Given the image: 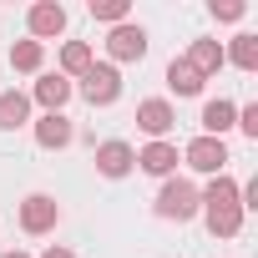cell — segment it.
Segmentation results:
<instances>
[{"label": "cell", "instance_id": "5", "mask_svg": "<svg viewBox=\"0 0 258 258\" xmlns=\"http://www.w3.org/2000/svg\"><path fill=\"white\" fill-rule=\"evenodd\" d=\"M182 157H187V167H192V172L218 177V172H223V162H228V147H223V137H192Z\"/></svg>", "mask_w": 258, "mask_h": 258}, {"label": "cell", "instance_id": "15", "mask_svg": "<svg viewBox=\"0 0 258 258\" xmlns=\"http://www.w3.org/2000/svg\"><path fill=\"white\" fill-rule=\"evenodd\" d=\"M223 61H233L238 71H258V36H233V46L223 51Z\"/></svg>", "mask_w": 258, "mask_h": 258}, {"label": "cell", "instance_id": "20", "mask_svg": "<svg viewBox=\"0 0 258 258\" xmlns=\"http://www.w3.org/2000/svg\"><path fill=\"white\" fill-rule=\"evenodd\" d=\"M96 21H106V26H121L126 21V11H132V0H91V6H86Z\"/></svg>", "mask_w": 258, "mask_h": 258}, {"label": "cell", "instance_id": "1", "mask_svg": "<svg viewBox=\"0 0 258 258\" xmlns=\"http://www.w3.org/2000/svg\"><path fill=\"white\" fill-rule=\"evenodd\" d=\"M198 203H203V213H208V233H213V238H238L243 208H238V182H233L228 172H218V177L208 182V192H198Z\"/></svg>", "mask_w": 258, "mask_h": 258}, {"label": "cell", "instance_id": "13", "mask_svg": "<svg viewBox=\"0 0 258 258\" xmlns=\"http://www.w3.org/2000/svg\"><path fill=\"white\" fill-rule=\"evenodd\" d=\"M187 66L208 81L213 71H223V46L218 41H192V51H187Z\"/></svg>", "mask_w": 258, "mask_h": 258}, {"label": "cell", "instance_id": "18", "mask_svg": "<svg viewBox=\"0 0 258 258\" xmlns=\"http://www.w3.org/2000/svg\"><path fill=\"white\" fill-rule=\"evenodd\" d=\"M41 61H46L41 41H16L11 46V71H41Z\"/></svg>", "mask_w": 258, "mask_h": 258}, {"label": "cell", "instance_id": "19", "mask_svg": "<svg viewBox=\"0 0 258 258\" xmlns=\"http://www.w3.org/2000/svg\"><path fill=\"white\" fill-rule=\"evenodd\" d=\"M91 71V46L86 41H66L61 51V76H86Z\"/></svg>", "mask_w": 258, "mask_h": 258}, {"label": "cell", "instance_id": "24", "mask_svg": "<svg viewBox=\"0 0 258 258\" xmlns=\"http://www.w3.org/2000/svg\"><path fill=\"white\" fill-rule=\"evenodd\" d=\"M0 258H31V253H0Z\"/></svg>", "mask_w": 258, "mask_h": 258}, {"label": "cell", "instance_id": "17", "mask_svg": "<svg viewBox=\"0 0 258 258\" xmlns=\"http://www.w3.org/2000/svg\"><path fill=\"white\" fill-rule=\"evenodd\" d=\"M21 121H31V96H21V91H0V126H21Z\"/></svg>", "mask_w": 258, "mask_h": 258}, {"label": "cell", "instance_id": "16", "mask_svg": "<svg viewBox=\"0 0 258 258\" xmlns=\"http://www.w3.org/2000/svg\"><path fill=\"white\" fill-rule=\"evenodd\" d=\"M167 86H172L177 96H198V91H203V76L187 66V56H177V61L167 66Z\"/></svg>", "mask_w": 258, "mask_h": 258}, {"label": "cell", "instance_id": "8", "mask_svg": "<svg viewBox=\"0 0 258 258\" xmlns=\"http://www.w3.org/2000/svg\"><path fill=\"white\" fill-rule=\"evenodd\" d=\"M26 26H31V41H51V36L66 31V6H56V0H36L31 16H26Z\"/></svg>", "mask_w": 258, "mask_h": 258}, {"label": "cell", "instance_id": "2", "mask_svg": "<svg viewBox=\"0 0 258 258\" xmlns=\"http://www.w3.org/2000/svg\"><path fill=\"white\" fill-rule=\"evenodd\" d=\"M198 208H203V203H198V187H192V182H182V177H167V182H162V192H157V218L187 223Z\"/></svg>", "mask_w": 258, "mask_h": 258}, {"label": "cell", "instance_id": "22", "mask_svg": "<svg viewBox=\"0 0 258 258\" xmlns=\"http://www.w3.org/2000/svg\"><path fill=\"white\" fill-rule=\"evenodd\" d=\"M233 126H243V137H258V106H243Z\"/></svg>", "mask_w": 258, "mask_h": 258}, {"label": "cell", "instance_id": "3", "mask_svg": "<svg viewBox=\"0 0 258 258\" xmlns=\"http://www.w3.org/2000/svg\"><path fill=\"white\" fill-rule=\"evenodd\" d=\"M81 96H86L91 106H111V101L121 96V76H116V66H96V61H91V71L81 76Z\"/></svg>", "mask_w": 258, "mask_h": 258}, {"label": "cell", "instance_id": "14", "mask_svg": "<svg viewBox=\"0 0 258 258\" xmlns=\"http://www.w3.org/2000/svg\"><path fill=\"white\" fill-rule=\"evenodd\" d=\"M71 91H76V86H71L66 76H41V81H36V101H41L46 111H61V106L71 101Z\"/></svg>", "mask_w": 258, "mask_h": 258}, {"label": "cell", "instance_id": "11", "mask_svg": "<svg viewBox=\"0 0 258 258\" xmlns=\"http://www.w3.org/2000/svg\"><path fill=\"white\" fill-rule=\"evenodd\" d=\"M36 142H41L46 152H61V147L71 142V121H66L61 111H46V116L36 121Z\"/></svg>", "mask_w": 258, "mask_h": 258}, {"label": "cell", "instance_id": "4", "mask_svg": "<svg viewBox=\"0 0 258 258\" xmlns=\"http://www.w3.org/2000/svg\"><path fill=\"white\" fill-rule=\"evenodd\" d=\"M106 56H111V61H142V56H147V31L132 26V21L111 26V36H106Z\"/></svg>", "mask_w": 258, "mask_h": 258}, {"label": "cell", "instance_id": "23", "mask_svg": "<svg viewBox=\"0 0 258 258\" xmlns=\"http://www.w3.org/2000/svg\"><path fill=\"white\" fill-rule=\"evenodd\" d=\"M41 258H76V253H71V248H56V243H51V248H46Z\"/></svg>", "mask_w": 258, "mask_h": 258}, {"label": "cell", "instance_id": "21", "mask_svg": "<svg viewBox=\"0 0 258 258\" xmlns=\"http://www.w3.org/2000/svg\"><path fill=\"white\" fill-rule=\"evenodd\" d=\"M213 16L218 21H243V0H213Z\"/></svg>", "mask_w": 258, "mask_h": 258}, {"label": "cell", "instance_id": "6", "mask_svg": "<svg viewBox=\"0 0 258 258\" xmlns=\"http://www.w3.org/2000/svg\"><path fill=\"white\" fill-rule=\"evenodd\" d=\"M56 223H61V208H56L51 192H31V198L21 203V228H26V233H51Z\"/></svg>", "mask_w": 258, "mask_h": 258}, {"label": "cell", "instance_id": "7", "mask_svg": "<svg viewBox=\"0 0 258 258\" xmlns=\"http://www.w3.org/2000/svg\"><path fill=\"white\" fill-rule=\"evenodd\" d=\"M137 126H142V132H147L152 142H167V132L177 126V111H172L162 96H147V101L137 106Z\"/></svg>", "mask_w": 258, "mask_h": 258}, {"label": "cell", "instance_id": "9", "mask_svg": "<svg viewBox=\"0 0 258 258\" xmlns=\"http://www.w3.org/2000/svg\"><path fill=\"white\" fill-rule=\"evenodd\" d=\"M132 167H137V152L126 147V142H101L96 147V172L101 177H126Z\"/></svg>", "mask_w": 258, "mask_h": 258}, {"label": "cell", "instance_id": "10", "mask_svg": "<svg viewBox=\"0 0 258 258\" xmlns=\"http://www.w3.org/2000/svg\"><path fill=\"white\" fill-rule=\"evenodd\" d=\"M137 167L152 172V177H172V167H177V147H172V142H147V147L137 152Z\"/></svg>", "mask_w": 258, "mask_h": 258}, {"label": "cell", "instance_id": "12", "mask_svg": "<svg viewBox=\"0 0 258 258\" xmlns=\"http://www.w3.org/2000/svg\"><path fill=\"white\" fill-rule=\"evenodd\" d=\"M238 121V106L228 101V96H218V101H208L203 106V137H223L228 126Z\"/></svg>", "mask_w": 258, "mask_h": 258}]
</instances>
